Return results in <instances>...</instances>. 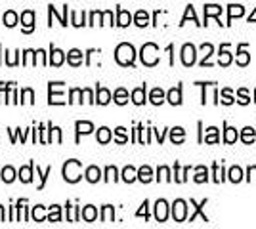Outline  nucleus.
<instances>
[{
    "label": "nucleus",
    "instance_id": "nucleus-1",
    "mask_svg": "<svg viewBox=\"0 0 256 229\" xmlns=\"http://www.w3.org/2000/svg\"><path fill=\"white\" fill-rule=\"evenodd\" d=\"M115 59H117L118 65H122V67L134 65V59H136V50H134V46L128 42L118 44L117 50H115Z\"/></svg>",
    "mask_w": 256,
    "mask_h": 229
},
{
    "label": "nucleus",
    "instance_id": "nucleus-2",
    "mask_svg": "<svg viewBox=\"0 0 256 229\" xmlns=\"http://www.w3.org/2000/svg\"><path fill=\"white\" fill-rule=\"evenodd\" d=\"M82 178V164L76 159H71L64 164V180L67 184H76Z\"/></svg>",
    "mask_w": 256,
    "mask_h": 229
},
{
    "label": "nucleus",
    "instance_id": "nucleus-3",
    "mask_svg": "<svg viewBox=\"0 0 256 229\" xmlns=\"http://www.w3.org/2000/svg\"><path fill=\"white\" fill-rule=\"evenodd\" d=\"M140 57H142V63L148 67H155L159 63V46L153 42H148L142 46V52H140Z\"/></svg>",
    "mask_w": 256,
    "mask_h": 229
},
{
    "label": "nucleus",
    "instance_id": "nucleus-4",
    "mask_svg": "<svg viewBox=\"0 0 256 229\" xmlns=\"http://www.w3.org/2000/svg\"><path fill=\"white\" fill-rule=\"evenodd\" d=\"M48 103L50 105H64V82H50L48 84Z\"/></svg>",
    "mask_w": 256,
    "mask_h": 229
},
{
    "label": "nucleus",
    "instance_id": "nucleus-5",
    "mask_svg": "<svg viewBox=\"0 0 256 229\" xmlns=\"http://www.w3.org/2000/svg\"><path fill=\"white\" fill-rule=\"evenodd\" d=\"M172 218L174 222H186L188 218V203L182 201V199H176L174 205H172Z\"/></svg>",
    "mask_w": 256,
    "mask_h": 229
},
{
    "label": "nucleus",
    "instance_id": "nucleus-6",
    "mask_svg": "<svg viewBox=\"0 0 256 229\" xmlns=\"http://www.w3.org/2000/svg\"><path fill=\"white\" fill-rule=\"evenodd\" d=\"M197 61V48L193 44H184L182 46V63L186 67H192Z\"/></svg>",
    "mask_w": 256,
    "mask_h": 229
},
{
    "label": "nucleus",
    "instance_id": "nucleus-7",
    "mask_svg": "<svg viewBox=\"0 0 256 229\" xmlns=\"http://www.w3.org/2000/svg\"><path fill=\"white\" fill-rule=\"evenodd\" d=\"M168 218V203L164 199H159L155 203V220L157 222H166Z\"/></svg>",
    "mask_w": 256,
    "mask_h": 229
},
{
    "label": "nucleus",
    "instance_id": "nucleus-8",
    "mask_svg": "<svg viewBox=\"0 0 256 229\" xmlns=\"http://www.w3.org/2000/svg\"><path fill=\"white\" fill-rule=\"evenodd\" d=\"M22 25H23V33H32V29H34V11L32 10L23 11Z\"/></svg>",
    "mask_w": 256,
    "mask_h": 229
},
{
    "label": "nucleus",
    "instance_id": "nucleus-9",
    "mask_svg": "<svg viewBox=\"0 0 256 229\" xmlns=\"http://www.w3.org/2000/svg\"><path fill=\"white\" fill-rule=\"evenodd\" d=\"M65 61V52H62V50H58V48H50V59H48V63H52L54 67H60L64 65Z\"/></svg>",
    "mask_w": 256,
    "mask_h": 229
},
{
    "label": "nucleus",
    "instance_id": "nucleus-10",
    "mask_svg": "<svg viewBox=\"0 0 256 229\" xmlns=\"http://www.w3.org/2000/svg\"><path fill=\"white\" fill-rule=\"evenodd\" d=\"M67 63H69L71 67L82 65V52H80V50H76V48L69 50V52H67Z\"/></svg>",
    "mask_w": 256,
    "mask_h": 229
},
{
    "label": "nucleus",
    "instance_id": "nucleus-11",
    "mask_svg": "<svg viewBox=\"0 0 256 229\" xmlns=\"http://www.w3.org/2000/svg\"><path fill=\"white\" fill-rule=\"evenodd\" d=\"M75 128H76V142H78L80 134H90V132L94 130V124H92V122H88V120H76Z\"/></svg>",
    "mask_w": 256,
    "mask_h": 229
},
{
    "label": "nucleus",
    "instance_id": "nucleus-12",
    "mask_svg": "<svg viewBox=\"0 0 256 229\" xmlns=\"http://www.w3.org/2000/svg\"><path fill=\"white\" fill-rule=\"evenodd\" d=\"M32 168H34V163H29L27 166H22L20 168V180H22L23 184H31L32 182Z\"/></svg>",
    "mask_w": 256,
    "mask_h": 229
},
{
    "label": "nucleus",
    "instance_id": "nucleus-13",
    "mask_svg": "<svg viewBox=\"0 0 256 229\" xmlns=\"http://www.w3.org/2000/svg\"><path fill=\"white\" fill-rule=\"evenodd\" d=\"M111 101V92L104 86H98L96 88V103L100 105H107Z\"/></svg>",
    "mask_w": 256,
    "mask_h": 229
},
{
    "label": "nucleus",
    "instance_id": "nucleus-14",
    "mask_svg": "<svg viewBox=\"0 0 256 229\" xmlns=\"http://www.w3.org/2000/svg\"><path fill=\"white\" fill-rule=\"evenodd\" d=\"M84 176H86V180H88L90 184H98V182L102 180V170H100L98 166H88V168H86V172H84Z\"/></svg>",
    "mask_w": 256,
    "mask_h": 229
},
{
    "label": "nucleus",
    "instance_id": "nucleus-15",
    "mask_svg": "<svg viewBox=\"0 0 256 229\" xmlns=\"http://www.w3.org/2000/svg\"><path fill=\"white\" fill-rule=\"evenodd\" d=\"M130 23H132V15H130V11L118 8L117 10V25L118 27H128Z\"/></svg>",
    "mask_w": 256,
    "mask_h": 229
},
{
    "label": "nucleus",
    "instance_id": "nucleus-16",
    "mask_svg": "<svg viewBox=\"0 0 256 229\" xmlns=\"http://www.w3.org/2000/svg\"><path fill=\"white\" fill-rule=\"evenodd\" d=\"M166 99H168V103H172V105H180L182 103V86H176V88H172V90H168Z\"/></svg>",
    "mask_w": 256,
    "mask_h": 229
},
{
    "label": "nucleus",
    "instance_id": "nucleus-17",
    "mask_svg": "<svg viewBox=\"0 0 256 229\" xmlns=\"http://www.w3.org/2000/svg\"><path fill=\"white\" fill-rule=\"evenodd\" d=\"M80 216H82V220H84V222H96V218H98L96 207H92V205L84 207L82 210H80Z\"/></svg>",
    "mask_w": 256,
    "mask_h": 229
},
{
    "label": "nucleus",
    "instance_id": "nucleus-18",
    "mask_svg": "<svg viewBox=\"0 0 256 229\" xmlns=\"http://www.w3.org/2000/svg\"><path fill=\"white\" fill-rule=\"evenodd\" d=\"M132 101L136 105H144L146 103V84L136 88V90H132Z\"/></svg>",
    "mask_w": 256,
    "mask_h": 229
},
{
    "label": "nucleus",
    "instance_id": "nucleus-19",
    "mask_svg": "<svg viewBox=\"0 0 256 229\" xmlns=\"http://www.w3.org/2000/svg\"><path fill=\"white\" fill-rule=\"evenodd\" d=\"M18 13L14 10H8L4 15H2V25H6V27H16L18 25Z\"/></svg>",
    "mask_w": 256,
    "mask_h": 229
},
{
    "label": "nucleus",
    "instance_id": "nucleus-20",
    "mask_svg": "<svg viewBox=\"0 0 256 229\" xmlns=\"http://www.w3.org/2000/svg\"><path fill=\"white\" fill-rule=\"evenodd\" d=\"M218 63L222 67H228L232 63V54H230V50H228V46H222L220 48V54H218Z\"/></svg>",
    "mask_w": 256,
    "mask_h": 229
},
{
    "label": "nucleus",
    "instance_id": "nucleus-21",
    "mask_svg": "<svg viewBox=\"0 0 256 229\" xmlns=\"http://www.w3.org/2000/svg\"><path fill=\"white\" fill-rule=\"evenodd\" d=\"M241 15H245V8H243V6L232 4V6L228 8V21H232L235 17H241Z\"/></svg>",
    "mask_w": 256,
    "mask_h": 229
},
{
    "label": "nucleus",
    "instance_id": "nucleus-22",
    "mask_svg": "<svg viewBox=\"0 0 256 229\" xmlns=\"http://www.w3.org/2000/svg\"><path fill=\"white\" fill-rule=\"evenodd\" d=\"M245 48H246L245 44H241V48H239V52H237V65H241V67L248 65V61H250V55H248V52H246Z\"/></svg>",
    "mask_w": 256,
    "mask_h": 229
},
{
    "label": "nucleus",
    "instance_id": "nucleus-23",
    "mask_svg": "<svg viewBox=\"0 0 256 229\" xmlns=\"http://www.w3.org/2000/svg\"><path fill=\"white\" fill-rule=\"evenodd\" d=\"M122 180H124L126 184L136 182V180H138V170H136L134 166H126V168L122 170Z\"/></svg>",
    "mask_w": 256,
    "mask_h": 229
},
{
    "label": "nucleus",
    "instance_id": "nucleus-24",
    "mask_svg": "<svg viewBox=\"0 0 256 229\" xmlns=\"http://www.w3.org/2000/svg\"><path fill=\"white\" fill-rule=\"evenodd\" d=\"M96 138H98V143L106 145V143L111 142V138H113V136H111V130H109L107 126H102V128L98 130V136H96Z\"/></svg>",
    "mask_w": 256,
    "mask_h": 229
},
{
    "label": "nucleus",
    "instance_id": "nucleus-25",
    "mask_svg": "<svg viewBox=\"0 0 256 229\" xmlns=\"http://www.w3.org/2000/svg\"><path fill=\"white\" fill-rule=\"evenodd\" d=\"M138 180L144 182V184H150L151 180H153V170H151L150 166H142L138 170Z\"/></svg>",
    "mask_w": 256,
    "mask_h": 229
},
{
    "label": "nucleus",
    "instance_id": "nucleus-26",
    "mask_svg": "<svg viewBox=\"0 0 256 229\" xmlns=\"http://www.w3.org/2000/svg\"><path fill=\"white\" fill-rule=\"evenodd\" d=\"M220 13H222V8L218 4H206L204 6V17H206V21H208V17H218Z\"/></svg>",
    "mask_w": 256,
    "mask_h": 229
},
{
    "label": "nucleus",
    "instance_id": "nucleus-27",
    "mask_svg": "<svg viewBox=\"0 0 256 229\" xmlns=\"http://www.w3.org/2000/svg\"><path fill=\"white\" fill-rule=\"evenodd\" d=\"M150 101L153 105H160V103L164 101V92H162L160 88H153L150 94Z\"/></svg>",
    "mask_w": 256,
    "mask_h": 229
},
{
    "label": "nucleus",
    "instance_id": "nucleus-28",
    "mask_svg": "<svg viewBox=\"0 0 256 229\" xmlns=\"http://www.w3.org/2000/svg\"><path fill=\"white\" fill-rule=\"evenodd\" d=\"M192 205H193V207H195V212H193L192 216H190V222H193V220L197 218V216H201V218H203V222H208V218H206V216H204V214H203V207H204V205H206V199H204V201H203V203H201V205H197L195 201H192Z\"/></svg>",
    "mask_w": 256,
    "mask_h": 229
},
{
    "label": "nucleus",
    "instance_id": "nucleus-29",
    "mask_svg": "<svg viewBox=\"0 0 256 229\" xmlns=\"http://www.w3.org/2000/svg\"><path fill=\"white\" fill-rule=\"evenodd\" d=\"M134 23H136L138 27H146V25L150 23V13H148L146 10L136 11V15H134Z\"/></svg>",
    "mask_w": 256,
    "mask_h": 229
},
{
    "label": "nucleus",
    "instance_id": "nucleus-30",
    "mask_svg": "<svg viewBox=\"0 0 256 229\" xmlns=\"http://www.w3.org/2000/svg\"><path fill=\"white\" fill-rule=\"evenodd\" d=\"M195 182H197V184L208 182V170H206V166H197V168H195Z\"/></svg>",
    "mask_w": 256,
    "mask_h": 229
},
{
    "label": "nucleus",
    "instance_id": "nucleus-31",
    "mask_svg": "<svg viewBox=\"0 0 256 229\" xmlns=\"http://www.w3.org/2000/svg\"><path fill=\"white\" fill-rule=\"evenodd\" d=\"M170 140L172 143H182L186 140V130L180 128V126H176V128H172L170 130Z\"/></svg>",
    "mask_w": 256,
    "mask_h": 229
},
{
    "label": "nucleus",
    "instance_id": "nucleus-32",
    "mask_svg": "<svg viewBox=\"0 0 256 229\" xmlns=\"http://www.w3.org/2000/svg\"><path fill=\"white\" fill-rule=\"evenodd\" d=\"M113 99H115L117 105H124V103L128 101V92L124 90V88H117L115 94H113Z\"/></svg>",
    "mask_w": 256,
    "mask_h": 229
},
{
    "label": "nucleus",
    "instance_id": "nucleus-33",
    "mask_svg": "<svg viewBox=\"0 0 256 229\" xmlns=\"http://www.w3.org/2000/svg\"><path fill=\"white\" fill-rule=\"evenodd\" d=\"M113 220H115V208L111 207V205H106V207L102 208V222L109 224Z\"/></svg>",
    "mask_w": 256,
    "mask_h": 229
},
{
    "label": "nucleus",
    "instance_id": "nucleus-34",
    "mask_svg": "<svg viewBox=\"0 0 256 229\" xmlns=\"http://www.w3.org/2000/svg\"><path fill=\"white\" fill-rule=\"evenodd\" d=\"M204 143H218L220 142V138H218V128H214V126H210V128H206V136L203 138Z\"/></svg>",
    "mask_w": 256,
    "mask_h": 229
},
{
    "label": "nucleus",
    "instance_id": "nucleus-35",
    "mask_svg": "<svg viewBox=\"0 0 256 229\" xmlns=\"http://www.w3.org/2000/svg\"><path fill=\"white\" fill-rule=\"evenodd\" d=\"M228 176H230V182L239 184V182L243 180V170H241L239 166H232V168H230V172H228Z\"/></svg>",
    "mask_w": 256,
    "mask_h": 229
},
{
    "label": "nucleus",
    "instance_id": "nucleus-36",
    "mask_svg": "<svg viewBox=\"0 0 256 229\" xmlns=\"http://www.w3.org/2000/svg\"><path fill=\"white\" fill-rule=\"evenodd\" d=\"M256 138V132L254 128H250V126H246V128H243V132H241V142L243 143H252Z\"/></svg>",
    "mask_w": 256,
    "mask_h": 229
},
{
    "label": "nucleus",
    "instance_id": "nucleus-37",
    "mask_svg": "<svg viewBox=\"0 0 256 229\" xmlns=\"http://www.w3.org/2000/svg\"><path fill=\"white\" fill-rule=\"evenodd\" d=\"M82 96H84V92L80 88H71V92H69V103H82Z\"/></svg>",
    "mask_w": 256,
    "mask_h": 229
},
{
    "label": "nucleus",
    "instance_id": "nucleus-38",
    "mask_svg": "<svg viewBox=\"0 0 256 229\" xmlns=\"http://www.w3.org/2000/svg\"><path fill=\"white\" fill-rule=\"evenodd\" d=\"M188 172H190V168H184V170H182L180 164L178 163L174 164V180H176L178 184H184V182H186V174H188Z\"/></svg>",
    "mask_w": 256,
    "mask_h": 229
},
{
    "label": "nucleus",
    "instance_id": "nucleus-39",
    "mask_svg": "<svg viewBox=\"0 0 256 229\" xmlns=\"http://www.w3.org/2000/svg\"><path fill=\"white\" fill-rule=\"evenodd\" d=\"M239 140V134H237V130L235 128H232V126H228L224 132V142L226 143H235Z\"/></svg>",
    "mask_w": 256,
    "mask_h": 229
},
{
    "label": "nucleus",
    "instance_id": "nucleus-40",
    "mask_svg": "<svg viewBox=\"0 0 256 229\" xmlns=\"http://www.w3.org/2000/svg\"><path fill=\"white\" fill-rule=\"evenodd\" d=\"M48 222H62V208L58 207V205H52V207H50Z\"/></svg>",
    "mask_w": 256,
    "mask_h": 229
},
{
    "label": "nucleus",
    "instance_id": "nucleus-41",
    "mask_svg": "<svg viewBox=\"0 0 256 229\" xmlns=\"http://www.w3.org/2000/svg\"><path fill=\"white\" fill-rule=\"evenodd\" d=\"M0 178H2V180H4L6 184H12V182L16 180V170H14L12 166H4V170H2Z\"/></svg>",
    "mask_w": 256,
    "mask_h": 229
},
{
    "label": "nucleus",
    "instance_id": "nucleus-42",
    "mask_svg": "<svg viewBox=\"0 0 256 229\" xmlns=\"http://www.w3.org/2000/svg\"><path fill=\"white\" fill-rule=\"evenodd\" d=\"M31 216L34 222H44L46 220V214H44V207L42 205H36V207H32V212Z\"/></svg>",
    "mask_w": 256,
    "mask_h": 229
},
{
    "label": "nucleus",
    "instance_id": "nucleus-43",
    "mask_svg": "<svg viewBox=\"0 0 256 229\" xmlns=\"http://www.w3.org/2000/svg\"><path fill=\"white\" fill-rule=\"evenodd\" d=\"M157 180L159 182H170V170H168V166H159V170H157Z\"/></svg>",
    "mask_w": 256,
    "mask_h": 229
},
{
    "label": "nucleus",
    "instance_id": "nucleus-44",
    "mask_svg": "<svg viewBox=\"0 0 256 229\" xmlns=\"http://www.w3.org/2000/svg\"><path fill=\"white\" fill-rule=\"evenodd\" d=\"M52 174V166H48L44 172H40V168L36 166V176L40 178V186H38V189H44V184H46V180H48V176Z\"/></svg>",
    "mask_w": 256,
    "mask_h": 229
},
{
    "label": "nucleus",
    "instance_id": "nucleus-45",
    "mask_svg": "<svg viewBox=\"0 0 256 229\" xmlns=\"http://www.w3.org/2000/svg\"><path fill=\"white\" fill-rule=\"evenodd\" d=\"M65 207H67V210H69L67 220H69V222H78V218H80V210H78V207H71L69 203H67Z\"/></svg>",
    "mask_w": 256,
    "mask_h": 229
},
{
    "label": "nucleus",
    "instance_id": "nucleus-46",
    "mask_svg": "<svg viewBox=\"0 0 256 229\" xmlns=\"http://www.w3.org/2000/svg\"><path fill=\"white\" fill-rule=\"evenodd\" d=\"M22 103H34V92L31 88H23L22 90Z\"/></svg>",
    "mask_w": 256,
    "mask_h": 229
},
{
    "label": "nucleus",
    "instance_id": "nucleus-47",
    "mask_svg": "<svg viewBox=\"0 0 256 229\" xmlns=\"http://www.w3.org/2000/svg\"><path fill=\"white\" fill-rule=\"evenodd\" d=\"M115 142H117V143H126V142H128L126 128H122V126H118L117 130H115Z\"/></svg>",
    "mask_w": 256,
    "mask_h": 229
},
{
    "label": "nucleus",
    "instance_id": "nucleus-48",
    "mask_svg": "<svg viewBox=\"0 0 256 229\" xmlns=\"http://www.w3.org/2000/svg\"><path fill=\"white\" fill-rule=\"evenodd\" d=\"M106 182H117L118 176H117V168L115 166H107L106 168V178H104Z\"/></svg>",
    "mask_w": 256,
    "mask_h": 229
},
{
    "label": "nucleus",
    "instance_id": "nucleus-49",
    "mask_svg": "<svg viewBox=\"0 0 256 229\" xmlns=\"http://www.w3.org/2000/svg\"><path fill=\"white\" fill-rule=\"evenodd\" d=\"M220 96H222V99H220V101H222L224 105H232V103H234V101H235L234 96H232V90H230V88H224Z\"/></svg>",
    "mask_w": 256,
    "mask_h": 229
},
{
    "label": "nucleus",
    "instance_id": "nucleus-50",
    "mask_svg": "<svg viewBox=\"0 0 256 229\" xmlns=\"http://www.w3.org/2000/svg\"><path fill=\"white\" fill-rule=\"evenodd\" d=\"M237 101H239V103H241V105H246V103H248V101H250V98H248V92H246L245 88H241V90H239V92H237Z\"/></svg>",
    "mask_w": 256,
    "mask_h": 229
},
{
    "label": "nucleus",
    "instance_id": "nucleus-51",
    "mask_svg": "<svg viewBox=\"0 0 256 229\" xmlns=\"http://www.w3.org/2000/svg\"><path fill=\"white\" fill-rule=\"evenodd\" d=\"M102 25H113V11H102Z\"/></svg>",
    "mask_w": 256,
    "mask_h": 229
},
{
    "label": "nucleus",
    "instance_id": "nucleus-52",
    "mask_svg": "<svg viewBox=\"0 0 256 229\" xmlns=\"http://www.w3.org/2000/svg\"><path fill=\"white\" fill-rule=\"evenodd\" d=\"M190 17H192L193 21L197 23V15H195V10H193V6H188V10H186V15H184V19H182V23H180V25H184V23L188 21V19H190Z\"/></svg>",
    "mask_w": 256,
    "mask_h": 229
},
{
    "label": "nucleus",
    "instance_id": "nucleus-53",
    "mask_svg": "<svg viewBox=\"0 0 256 229\" xmlns=\"http://www.w3.org/2000/svg\"><path fill=\"white\" fill-rule=\"evenodd\" d=\"M71 23H73L75 27H80V25H86V23H84V17L80 19V13H78V11H71Z\"/></svg>",
    "mask_w": 256,
    "mask_h": 229
},
{
    "label": "nucleus",
    "instance_id": "nucleus-54",
    "mask_svg": "<svg viewBox=\"0 0 256 229\" xmlns=\"http://www.w3.org/2000/svg\"><path fill=\"white\" fill-rule=\"evenodd\" d=\"M212 170H214V182L220 184V182L224 180V176H222V166H220V164H214Z\"/></svg>",
    "mask_w": 256,
    "mask_h": 229
},
{
    "label": "nucleus",
    "instance_id": "nucleus-55",
    "mask_svg": "<svg viewBox=\"0 0 256 229\" xmlns=\"http://www.w3.org/2000/svg\"><path fill=\"white\" fill-rule=\"evenodd\" d=\"M148 207H150V203H148V201H144V205H142V208H140L138 212H136V216H144V218L148 220L150 218V212H148Z\"/></svg>",
    "mask_w": 256,
    "mask_h": 229
},
{
    "label": "nucleus",
    "instance_id": "nucleus-56",
    "mask_svg": "<svg viewBox=\"0 0 256 229\" xmlns=\"http://www.w3.org/2000/svg\"><path fill=\"white\" fill-rule=\"evenodd\" d=\"M96 21L102 25V11H92V13H90V21H88V25H96Z\"/></svg>",
    "mask_w": 256,
    "mask_h": 229
},
{
    "label": "nucleus",
    "instance_id": "nucleus-57",
    "mask_svg": "<svg viewBox=\"0 0 256 229\" xmlns=\"http://www.w3.org/2000/svg\"><path fill=\"white\" fill-rule=\"evenodd\" d=\"M12 84H14V82H0V103L4 101V94L10 90Z\"/></svg>",
    "mask_w": 256,
    "mask_h": 229
},
{
    "label": "nucleus",
    "instance_id": "nucleus-58",
    "mask_svg": "<svg viewBox=\"0 0 256 229\" xmlns=\"http://www.w3.org/2000/svg\"><path fill=\"white\" fill-rule=\"evenodd\" d=\"M82 92H84V98H86V101H88V103H96V99H94V94H92V90L84 88Z\"/></svg>",
    "mask_w": 256,
    "mask_h": 229
},
{
    "label": "nucleus",
    "instance_id": "nucleus-59",
    "mask_svg": "<svg viewBox=\"0 0 256 229\" xmlns=\"http://www.w3.org/2000/svg\"><path fill=\"white\" fill-rule=\"evenodd\" d=\"M54 136H56V142L62 143V130H60L58 126H54Z\"/></svg>",
    "mask_w": 256,
    "mask_h": 229
},
{
    "label": "nucleus",
    "instance_id": "nucleus-60",
    "mask_svg": "<svg viewBox=\"0 0 256 229\" xmlns=\"http://www.w3.org/2000/svg\"><path fill=\"white\" fill-rule=\"evenodd\" d=\"M248 174H250V178L254 176V180H256V166H250V168H248ZM250 178H248V180H250Z\"/></svg>",
    "mask_w": 256,
    "mask_h": 229
},
{
    "label": "nucleus",
    "instance_id": "nucleus-61",
    "mask_svg": "<svg viewBox=\"0 0 256 229\" xmlns=\"http://www.w3.org/2000/svg\"><path fill=\"white\" fill-rule=\"evenodd\" d=\"M6 220V214H4V207H0V222Z\"/></svg>",
    "mask_w": 256,
    "mask_h": 229
},
{
    "label": "nucleus",
    "instance_id": "nucleus-62",
    "mask_svg": "<svg viewBox=\"0 0 256 229\" xmlns=\"http://www.w3.org/2000/svg\"><path fill=\"white\" fill-rule=\"evenodd\" d=\"M248 21H250V23H256V10L252 11V15H250V17H248Z\"/></svg>",
    "mask_w": 256,
    "mask_h": 229
},
{
    "label": "nucleus",
    "instance_id": "nucleus-63",
    "mask_svg": "<svg viewBox=\"0 0 256 229\" xmlns=\"http://www.w3.org/2000/svg\"><path fill=\"white\" fill-rule=\"evenodd\" d=\"M0 52H2V46H0Z\"/></svg>",
    "mask_w": 256,
    "mask_h": 229
},
{
    "label": "nucleus",
    "instance_id": "nucleus-64",
    "mask_svg": "<svg viewBox=\"0 0 256 229\" xmlns=\"http://www.w3.org/2000/svg\"><path fill=\"white\" fill-rule=\"evenodd\" d=\"M254 98H256V92H254Z\"/></svg>",
    "mask_w": 256,
    "mask_h": 229
}]
</instances>
